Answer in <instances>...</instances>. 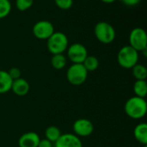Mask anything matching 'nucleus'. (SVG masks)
Listing matches in <instances>:
<instances>
[{
    "instance_id": "obj_22",
    "label": "nucleus",
    "mask_w": 147,
    "mask_h": 147,
    "mask_svg": "<svg viewBox=\"0 0 147 147\" xmlns=\"http://www.w3.org/2000/svg\"><path fill=\"white\" fill-rule=\"evenodd\" d=\"M54 3L59 9L63 10H67L73 5V0H54Z\"/></svg>"
},
{
    "instance_id": "obj_12",
    "label": "nucleus",
    "mask_w": 147,
    "mask_h": 147,
    "mask_svg": "<svg viewBox=\"0 0 147 147\" xmlns=\"http://www.w3.org/2000/svg\"><path fill=\"white\" fill-rule=\"evenodd\" d=\"M29 90L30 85L26 79L20 78L13 80L10 90H12L13 93L18 96H24L29 92Z\"/></svg>"
},
{
    "instance_id": "obj_21",
    "label": "nucleus",
    "mask_w": 147,
    "mask_h": 147,
    "mask_svg": "<svg viewBox=\"0 0 147 147\" xmlns=\"http://www.w3.org/2000/svg\"><path fill=\"white\" fill-rule=\"evenodd\" d=\"M34 0H16V9L20 11H26L33 6Z\"/></svg>"
},
{
    "instance_id": "obj_27",
    "label": "nucleus",
    "mask_w": 147,
    "mask_h": 147,
    "mask_svg": "<svg viewBox=\"0 0 147 147\" xmlns=\"http://www.w3.org/2000/svg\"><path fill=\"white\" fill-rule=\"evenodd\" d=\"M143 147H147V145H145V146H143Z\"/></svg>"
},
{
    "instance_id": "obj_18",
    "label": "nucleus",
    "mask_w": 147,
    "mask_h": 147,
    "mask_svg": "<svg viewBox=\"0 0 147 147\" xmlns=\"http://www.w3.org/2000/svg\"><path fill=\"white\" fill-rule=\"evenodd\" d=\"M131 70H132V74L136 80H146L147 68L144 65L138 63Z\"/></svg>"
},
{
    "instance_id": "obj_15",
    "label": "nucleus",
    "mask_w": 147,
    "mask_h": 147,
    "mask_svg": "<svg viewBox=\"0 0 147 147\" xmlns=\"http://www.w3.org/2000/svg\"><path fill=\"white\" fill-rule=\"evenodd\" d=\"M67 64V58L64 53L53 54L51 58V65L55 70H62Z\"/></svg>"
},
{
    "instance_id": "obj_17",
    "label": "nucleus",
    "mask_w": 147,
    "mask_h": 147,
    "mask_svg": "<svg viewBox=\"0 0 147 147\" xmlns=\"http://www.w3.org/2000/svg\"><path fill=\"white\" fill-rule=\"evenodd\" d=\"M134 92L135 96L146 98L147 96L146 80H136L134 84Z\"/></svg>"
},
{
    "instance_id": "obj_25",
    "label": "nucleus",
    "mask_w": 147,
    "mask_h": 147,
    "mask_svg": "<svg viewBox=\"0 0 147 147\" xmlns=\"http://www.w3.org/2000/svg\"><path fill=\"white\" fill-rule=\"evenodd\" d=\"M37 147H53V143L47 140V139H40Z\"/></svg>"
},
{
    "instance_id": "obj_23",
    "label": "nucleus",
    "mask_w": 147,
    "mask_h": 147,
    "mask_svg": "<svg viewBox=\"0 0 147 147\" xmlns=\"http://www.w3.org/2000/svg\"><path fill=\"white\" fill-rule=\"evenodd\" d=\"M8 73H9V77L12 78V80L20 78H21V75H22L21 70L19 68H17V67H12V68H10L8 71Z\"/></svg>"
},
{
    "instance_id": "obj_16",
    "label": "nucleus",
    "mask_w": 147,
    "mask_h": 147,
    "mask_svg": "<svg viewBox=\"0 0 147 147\" xmlns=\"http://www.w3.org/2000/svg\"><path fill=\"white\" fill-rule=\"evenodd\" d=\"M61 134L60 129L56 126H49L45 130V139L52 143H55L59 139Z\"/></svg>"
},
{
    "instance_id": "obj_3",
    "label": "nucleus",
    "mask_w": 147,
    "mask_h": 147,
    "mask_svg": "<svg viewBox=\"0 0 147 147\" xmlns=\"http://www.w3.org/2000/svg\"><path fill=\"white\" fill-rule=\"evenodd\" d=\"M69 46V40L63 32H54L47 40V47L50 53H64Z\"/></svg>"
},
{
    "instance_id": "obj_2",
    "label": "nucleus",
    "mask_w": 147,
    "mask_h": 147,
    "mask_svg": "<svg viewBox=\"0 0 147 147\" xmlns=\"http://www.w3.org/2000/svg\"><path fill=\"white\" fill-rule=\"evenodd\" d=\"M139 52L131 46L122 47L117 53V62L124 69H132L139 62Z\"/></svg>"
},
{
    "instance_id": "obj_8",
    "label": "nucleus",
    "mask_w": 147,
    "mask_h": 147,
    "mask_svg": "<svg viewBox=\"0 0 147 147\" xmlns=\"http://www.w3.org/2000/svg\"><path fill=\"white\" fill-rule=\"evenodd\" d=\"M33 34L39 40H47L55 31L53 24L47 20H40L34 23L32 28Z\"/></svg>"
},
{
    "instance_id": "obj_24",
    "label": "nucleus",
    "mask_w": 147,
    "mask_h": 147,
    "mask_svg": "<svg viewBox=\"0 0 147 147\" xmlns=\"http://www.w3.org/2000/svg\"><path fill=\"white\" fill-rule=\"evenodd\" d=\"M120 2H121L124 5L128 6V7H133V6H136L138 5L142 0H119Z\"/></svg>"
},
{
    "instance_id": "obj_20",
    "label": "nucleus",
    "mask_w": 147,
    "mask_h": 147,
    "mask_svg": "<svg viewBox=\"0 0 147 147\" xmlns=\"http://www.w3.org/2000/svg\"><path fill=\"white\" fill-rule=\"evenodd\" d=\"M12 6L9 0H0V19L8 16L11 11Z\"/></svg>"
},
{
    "instance_id": "obj_5",
    "label": "nucleus",
    "mask_w": 147,
    "mask_h": 147,
    "mask_svg": "<svg viewBox=\"0 0 147 147\" xmlns=\"http://www.w3.org/2000/svg\"><path fill=\"white\" fill-rule=\"evenodd\" d=\"M88 71L83 64H72L66 71V78L68 82L74 86L82 85L88 78Z\"/></svg>"
},
{
    "instance_id": "obj_11",
    "label": "nucleus",
    "mask_w": 147,
    "mask_h": 147,
    "mask_svg": "<svg viewBox=\"0 0 147 147\" xmlns=\"http://www.w3.org/2000/svg\"><path fill=\"white\" fill-rule=\"evenodd\" d=\"M40 136L34 132H27L18 140L19 147H37L40 142Z\"/></svg>"
},
{
    "instance_id": "obj_9",
    "label": "nucleus",
    "mask_w": 147,
    "mask_h": 147,
    "mask_svg": "<svg viewBox=\"0 0 147 147\" xmlns=\"http://www.w3.org/2000/svg\"><path fill=\"white\" fill-rule=\"evenodd\" d=\"M74 134L80 137H88L94 132V125L91 121L84 118L75 121L72 127Z\"/></svg>"
},
{
    "instance_id": "obj_19",
    "label": "nucleus",
    "mask_w": 147,
    "mask_h": 147,
    "mask_svg": "<svg viewBox=\"0 0 147 147\" xmlns=\"http://www.w3.org/2000/svg\"><path fill=\"white\" fill-rule=\"evenodd\" d=\"M83 65L87 70V71H94L99 66V59L93 55H88L84 61L83 62Z\"/></svg>"
},
{
    "instance_id": "obj_13",
    "label": "nucleus",
    "mask_w": 147,
    "mask_h": 147,
    "mask_svg": "<svg viewBox=\"0 0 147 147\" xmlns=\"http://www.w3.org/2000/svg\"><path fill=\"white\" fill-rule=\"evenodd\" d=\"M135 140L141 145H147V124L146 122L139 123L134 129Z\"/></svg>"
},
{
    "instance_id": "obj_4",
    "label": "nucleus",
    "mask_w": 147,
    "mask_h": 147,
    "mask_svg": "<svg viewBox=\"0 0 147 147\" xmlns=\"http://www.w3.org/2000/svg\"><path fill=\"white\" fill-rule=\"evenodd\" d=\"M94 34L99 42L106 45L112 43L116 37L115 28L106 22H97L94 28Z\"/></svg>"
},
{
    "instance_id": "obj_26",
    "label": "nucleus",
    "mask_w": 147,
    "mask_h": 147,
    "mask_svg": "<svg viewBox=\"0 0 147 147\" xmlns=\"http://www.w3.org/2000/svg\"><path fill=\"white\" fill-rule=\"evenodd\" d=\"M101 1L104 3H115L116 0H101Z\"/></svg>"
},
{
    "instance_id": "obj_6",
    "label": "nucleus",
    "mask_w": 147,
    "mask_h": 147,
    "mask_svg": "<svg viewBox=\"0 0 147 147\" xmlns=\"http://www.w3.org/2000/svg\"><path fill=\"white\" fill-rule=\"evenodd\" d=\"M129 46L139 53L147 49V34L144 28L137 27L132 29L129 34Z\"/></svg>"
},
{
    "instance_id": "obj_10",
    "label": "nucleus",
    "mask_w": 147,
    "mask_h": 147,
    "mask_svg": "<svg viewBox=\"0 0 147 147\" xmlns=\"http://www.w3.org/2000/svg\"><path fill=\"white\" fill-rule=\"evenodd\" d=\"M54 147H83V143L78 136L67 133L61 134L54 143Z\"/></svg>"
},
{
    "instance_id": "obj_14",
    "label": "nucleus",
    "mask_w": 147,
    "mask_h": 147,
    "mask_svg": "<svg viewBox=\"0 0 147 147\" xmlns=\"http://www.w3.org/2000/svg\"><path fill=\"white\" fill-rule=\"evenodd\" d=\"M12 78L7 71L0 70V94H5L11 90Z\"/></svg>"
},
{
    "instance_id": "obj_7",
    "label": "nucleus",
    "mask_w": 147,
    "mask_h": 147,
    "mask_svg": "<svg viewBox=\"0 0 147 147\" xmlns=\"http://www.w3.org/2000/svg\"><path fill=\"white\" fill-rule=\"evenodd\" d=\"M68 59L72 64H83L88 56V50L81 43H73L68 46L66 49Z\"/></svg>"
},
{
    "instance_id": "obj_1",
    "label": "nucleus",
    "mask_w": 147,
    "mask_h": 147,
    "mask_svg": "<svg viewBox=\"0 0 147 147\" xmlns=\"http://www.w3.org/2000/svg\"><path fill=\"white\" fill-rule=\"evenodd\" d=\"M126 115L134 120H140L146 116L147 113V102L146 98L132 96L124 105Z\"/></svg>"
}]
</instances>
